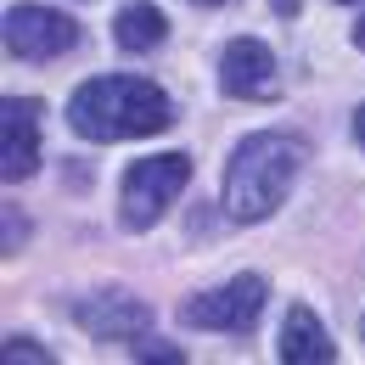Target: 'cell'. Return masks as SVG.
<instances>
[{
    "instance_id": "9",
    "label": "cell",
    "mask_w": 365,
    "mask_h": 365,
    "mask_svg": "<svg viewBox=\"0 0 365 365\" xmlns=\"http://www.w3.org/2000/svg\"><path fill=\"white\" fill-rule=\"evenodd\" d=\"M281 360L287 365H331L337 360V349H331L326 326L315 320V309L292 304V315L281 320Z\"/></svg>"
},
{
    "instance_id": "16",
    "label": "cell",
    "mask_w": 365,
    "mask_h": 365,
    "mask_svg": "<svg viewBox=\"0 0 365 365\" xmlns=\"http://www.w3.org/2000/svg\"><path fill=\"white\" fill-rule=\"evenodd\" d=\"M354 46L365 51V17H360V23H354Z\"/></svg>"
},
{
    "instance_id": "1",
    "label": "cell",
    "mask_w": 365,
    "mask_h": 365,
    "mask_svg": "<svg viewBox=\"0 0 365 365\" xmlns=\"http://www.w3.org/2000/svg\"><path fill=\"white\" fill-rule=\"evenodd\" d=\"M68 124L85 140H135L158 135L175 124V101L158 91L152 79L135 73H101L91 85H79L68 101Z\"/></svg>"
},
{
    "instance_id": "7",
    "label": "cell",
    "mask_w": 365,
    "mask_h": 365,
    "mask_svg": "<svg viewBox=\"0 0 365 365\" xmlns=\"http://www.w3.org/2000/svg\"><path fill=\"white\" fill-rule=\"evenodd\" d=\"M73 320L101 337V343H130V337H146L152 331V309L130 298V292H96V298H79L73 304Z\"/></svg>"
},
{
    "instance_id": "15",
    "label": "cell",
    "mask_w": 365,
    "mask_h": 365,
    "mask_svg": "<svg viewBox=\"0 0 365 365\" xmlns=\"http://www.w3.org/2000/svg\"><path fill=\"white\" fill-rule=\"evenodd\" d=\"M354 140H360V146H365V107H360V113H354Z\"/></svg>"
},
{
    "instance_id": "3",
    "label": "cell",
    "mask_w": 365,
    "mask_h": 365,
    "mask_svg": "<svg viewBox=\"0 0 365 365\" xmlns=\"http://www.w3.org/2000/svg\"><path fill=\"white\" fill-rule=\"evenodd\" d=\"M185 180H191V158H185V152H158V158L130 163V175L118 185V214H124V225L130 230L158 225V214L185 191Z\"/></svg>"
},
{
    "instance_id": "13",
    "label": "cell",
    "mask_w": 365,
    "mask_h": 365,
    "mask_svg": "<svg viewBox=\"0 0 365 365\" xmlns=\"http://www.w3.org/2000/svg\"><path fill=\"white\" fill-rule=\"evenodd\" d=\"M29 225H17V208H6V253H17V236Z\"/></svg>"
},
{
    "instance_id": "8",
    "label": "cell",
    "mask_w": 365,
    "mask_h": 365,
    "mask_svg": "<svg viewBox=\"0 0 365 365\" xmlns=\"http://www.w3.org/2000/svg\"><path fill=\"white\" fill-rule=\"evenodd\" d=\"M220 91L247 101V96H270L275 91V56L264 40H230L220 56Z\"/></svg>"
},
{
    "instance_id": "18",
    "label": "cell",
    "mask_w": 365,
    "mask_h": 365,
    "mask_svg": "<svg viewBox=\"0 0 365 365\" xmlns=\"http://www.w3.org/2000/svg\"><path fill=\"white\" fill-rule=\"evenodd\" d=\"M337 6H360V0H337Z\"/></svg>"
},
{
    "instance_id": "12",
    "label": "cell",
    "mask_w": 365,
    "mask_h": 365,
    "mask_svg": "<svg viewBox=\"0 0 365 365\" xmlns=\"http://www.w3.org/2000/svg\"><path fill=\"white\" fill-rule=\"evenodd\" d=\"M135 354H140V360H169V365H180V349H152V343H140Z\"/></svg>"
},
{
    "instance_id": "17",
    "label": "cell",
    "mask_w": 365,
    "mask_h": 365,
    "mask_svg": "<svg viewBox=\"0 0 365 365\" xmlns=\"http://www.w3.org/2000/svg\"><path fill=\"white\" fill-rule=\"evenodd\" d=\"M191 6H230V0H191Z\"/></svg>"
},
{
    "instance_id": "10",
    "label": "cell",
    "mask_w": 365,
    "mask_h": 365,
    "mask_svg": "<svg viewBox=\"0 0 365 365\" xmlns=\"http://www.w3.org/2000/svg\"><path fill=\"white\" fill-rule=\"evenodd\" d=\"M113 40L130 51V56H140V51H158L163 40H169V17H163L152 0H130V6L113 17Z\"/></svg>"
},
{
    "instance_id": "19",
    "label": "cell",
    "mask_w": 365,
    "mask_h": 365,
    "mask_svg": "<svg viewBox=\"0 0 365 365\" xmlns=\"http://www.w3.org/2000/svg\"><path fill=\"white\" fill-rule=\"evenodd\" d=\"M360 337H365V320H360Z\"/></svg>"
},
{
    "instance_id": "6",
    "label": "cell",
    "mask_w": 365,
    "mask_h": 365,
    "mask_svg": "<svg viewBox=\"0 0 365 365\" xmlns=\"http://www.w3.org/2000/svg\"><path fill=\"white\" fill-rule=\"evenodd\" d=\"M40 169V101L6 96L0 101V180H29Z\"/></svg>"
},
{
    "instance_id": "14",
    "label": "cell",
    "mask_w": 365,
    "mask_h": 365,
    "mask_svg": "<svg viewBox=\"0 0 365 365\" xmlns=\"http://www.w3.org/2000/svg\"><path fill=\"white\" fill-rule=\"evenodd\" d=\"M275 11H281V17H298V6H304V0H270Z\"/></svg>"
},
{
    "instance_id": "2",
    "label": "cell",
    "mask_w": 365,
    "mask_h": 365,
    "mask_svg": "<svg viewBox=\"0 0 365 365\" xmlns=\"http://www.w3.org/2000/svg\"><path fill=\"white\" fill-rule=\"evenodd\" d=\"M304 163H309V146L298 135H281V130L247 135L230 152V169H225V214L242 220V225L270 220L287 202V191H292Z\"/></svg>"
},
{
    "instance_id": "11",
    "label": "cell",
    "mask_w": 365,
    "mask_h": 365,
    "mask_svg": "<svg viewBox=\"0 0 365 365\" xmlns=\"http://www.w3.org/2000/svg\"><path fill=\"white\" fill-rule=\"evenodd\" d=\"M0 360H6V365H51V354H46V349H34L29 337H6Z\"/></svg>"
},
{
    "instance_id": "5",
    "label": "cell",
    "mask_w": 365,
    "mask_h": 365,
    "mask_svg": "<svg viewBox=\"0 0 365 365\" xmlns=\"http://www.w3.org/2000/svg\"><path fill=\"white\" fill-rule=\"evenodd\" d=\"M79 46V23L56 6H11L6 11V51L17 62H56Z\"/></svg>"
},
{
    "instance_id": "4",
    "label": "cell",
    "mask_w": 365,
    "mask_h": 365,
    "mask_svg": "<svg viewBox=\"0 0 365 365\" xmlns=\"http://www.w3.org/2000/svg\"><path fill=\"white\" fill-rule=\"evenodd\" d=\"M264 298H270L264 275H236L225 287L191 298L180 309V320L185 326H202V331H230V337H242V331H253V320L264 315Z\"/></svg>"
}]
</instances>
